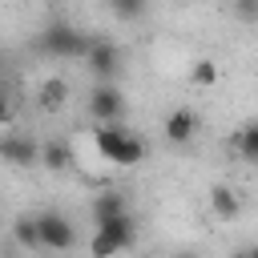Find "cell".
Here are the masks:
<instances>
[{
	"label": "cell",
	"instance_id": "cell-10",
	"mask_svg": "<svg viewBox=\"0 0 258 258\" xmlns=\"http://www.w3.org/2000/svg\"><path fill=\"white\" fill-rule=\"evenodd\" d=\"M210 206H214V214H218V218H226V222H230V218H238V194H234V189H226V185H214V189H210Z\"/></svg>",
	"mask_w": 258,
	"mask_h": 258
},
{
	"label": "cell",
	"instance_id": "cell-4",
	"mask_svg": "<svg viewBox=\"0 0 258 258\" xmlns=\"http://www.w3.org/2000/svg\"><path fill=\"white\" fill-rule=\"evenodd\" d=\"M0 161L24 169V165H40V145L24 133H4L0 137Z\"/></svg>",
	"mask_w": 258,
	"mask_h": 258
},
{
	"label": "cell",
	"instance_id": "cell-17",
	"mask_svg": "<svg viewBox=\"0 0 258 258\" xmlns=\"http://www.w3.org/2000/svg\"><path fill=\"white\" fill-rule=\"evenodd\" d=\"M238 16L242 20H258V0H238Z\"/></svg>",
	"mask_w": 258,
	"mask_h": 258
},
{
	"label": "cell",
	"instance_id": "cell-6",
	"mask_svg": "<svg viewBox=\"0 0 258 258\" xmlns=\"http://www.w3.org/2000/svg\"><path fill=\"white\" fill-rule=\"evenodd\" d=\"M89 113L97 117V125H101V121H117V117L125 113V97H121L113 85H97V89L89 93Z\"/></svg>",
	"mask_w": 258,
	"mask_h": 258
},
{
	"label": "cell",
	"instance_id": "cell-18",
	"mask_svg": "<svg viewBox=\"0 0 258 258\" xmlns=\"http://www.w3.org/2000/svg\"><path fill=\"white\" fill-rule=\"evenodd\" d=\"M12 121V105H8V97L0 93V125H8Z\"/></svg>",
	"mask_w": 258,
	"mask_h": 258
},
{
	"label": "cell",
	"instance_id": "cell-16",
	"mask_svg": "<svg viewBox=\"0 0 258 258\" xmlns=\"http://www.w3.org/2000/svg\"><path fill=\"white\" fill-rule=\"evenodd\" d=\"M109 8H113V16H121V20H137V16L145 12V0H109Z\"/></svg>",
	"mask_w": 258,
	"mask_h": 258
},
{
	"label": "cell",
	"instance_id": "cell-8",
	"mask_svg": "<svg viewBox=\"0 0 258 258\" xmlns=\"http://www.w3.org/2000/svg\"><path fill=\"white\" fill-rule=\"evenodd\" d=\"M161 129H165V141L185 145V141H194V133H198V113H194V109H173Z\"/></svg>",
	"mask_w": 258,
	"mask_h": 258
},
{
	"label": "cell",
	"instance_id": "cell-11",
	"mask_svg": "<svg viewBox=\"0 0 258 258\" xmlns=\"http://www.w3.org/2000/svg\"><path fill=\"white\" fill-rule=\"evenodd\" d=\"M246 161H258V121H250V125H242L238 133H234V141H230Z\"/></svg>",
	"mask_w": 258,
	"mask_h": 258
},
{
	"label": "cell",
	"instance_id": "cell-9",
	"mask_svg": "<svg viewBox=\"0 0 258 258\" xmlns=\"http://www.w3.org/2000/svg\"><path fill=\"white\" fill-rule=\"evenodd\" d=\"M36 101H40V109H44V113H56V109L69 101V81H64V77H48V81H40Z\"/></svg>",
	"mask_w": 258,
	"mask_h": 258
},
{
	"label": "cell",
	"instance_id": "cell-14",
	"mask_svg": "<svg viewBox=\"0 0 258 258\" xmlns=\"http://www.w3.org/2000/svg\"><path fill=\"white\" fill-rule=\"evenodd\" d=\"M12 234H16V242L24 250H40V226H36V218H20L12 226Z\"/></svg>",
	"mask_w": 258,
	"mask_h": 258
},
{
	"label": "cell",
	"instance_id": "cell-2",
	"mask_svg": "<svg viewBox=\"0 0 258 258\" xmlns=\"http://www.w3.org/2000/svg\"><path fill=\"white\" fill-rule=\"evenodd\" d=\"M129 246H133V218H129V210L97 222L93 254H117V250H129Z\"/></svg>",
	"mask_w": 258,
	"mask_h": 258
},
{
	"label": "cell",
	"instance_id": "cell-7",
	"mask_svg": "<svg viewBox=\"0 0 258 258\" xmlns=\"http://www.w3.org/2000/svg\"><path fill=\"white\" fill-rule=\"evenodd\" d=\"M85 60H89V69H93L97 77H113V73L121 69V52H117L113 40H89Z\"/></svg>",
	"mask_w": 258,
	"mask_h": 258
},
{
	"label": "cell",
	"instance_id": "cell-19",
	"mask_svg": "<svg viewBox=\"0 0 258 258\" xmlns=\"http://www.w3.org/2000/svg\"><path fill=\"white\" fill-rule=\"evenodd\" d=\"M48 4H56V0H48Z\"/></svg>",
	"mask_w": 258,
	"mask_h": 258
},
{
	"label": "cell",
	"instance_id": "cell-13",
	"mask_svg": "<svg viewBox=\"0 0 258 258\" xmlns=\"http://www.w3.org/2000/svg\"><path fill=\"white\" fill-rule=\"evenodd\" d=\"M121 210H129L121 194H97V202H93V222H101V218H113V214H121Z\"/></svg>",
	"mask_w": 258,
	"mask_h": 258
},
{
	"label": "cell",
	"instance_id": "cell-1",
	"mask_svg": "<svg viewBox=\"0 0 258 258\" xmlns=\"http://www.w3.org/2000/svg\"><path fill=\"white\" fill-rule=\"evenodd\" d=\"M93 141H97V153L105 161H113V165H137V161H145V145L129 129H121L117 121H101L93 129Z\"/></svg>",
	"mask_w": 258,
	"mask_h": 258
},
{
	"label": "cell",
	"instance_id": "cell-3",
	"mask_svg": "<svg viewBox=\"0 0 258 258\" xmlns=\"http://www.w3.org/2000/svg\"><path fill=\"white\" fill-rule=\"evenodd\" d=\"M40 48H44L48 56L77 60V56H85V52H89V36H85V32H77L73 24H48V28L40 32Z\"/></svg>",
	"mask_w": 258,
	"mask_h": 258
},
{
	"label": "cell",
	"instance_id": "cell-12",
	"mask_svg": "<svg viewBox=\"0 0 258 258\" xmlns=\"http://www.w3.org/2000/svg\"><path fill=\"white\" fill-rule=\"evenodd\" d=\"M69 157H73V153H69V145H64V141H48V145H40V165H44V169H52V173H56V169H64V165H69Z\"/></svg>",
	"mask_w": 258,
	"mask_h": 258
},
{
	"label": "cell",
	"instance_id": "cell-15",
	"mask_svg": "<svg viewBox=\"0 0 258 258\" xmlns=\"http://www.w3.org/2000/svg\"><path fill=\"white\" fill-rule=\"evenodd\" d=\"M189 81H194V85H202V89H206V85H214V81H218V64H214L210 56L194 60V69H189Z\"/></svg>",
	"mask_w": 258,
	"mask_h": 258
},
{
	"label": "cell",
	"instance_id": "cell-5",
	"mask_svg": "<svg viewBox=\"0 0 258 258\" xmlns=\"http://www.w3.org/2000/svg\"><path fill=\"white\" fill-rule=\"evenodd\" d=\"M36 226H40V246H44V250H69V246L77 242L73 222L60 218V214H40Z\"/></svg>",
	"mask_w": 258,
	"mask_h": 258
}]
</instances>
